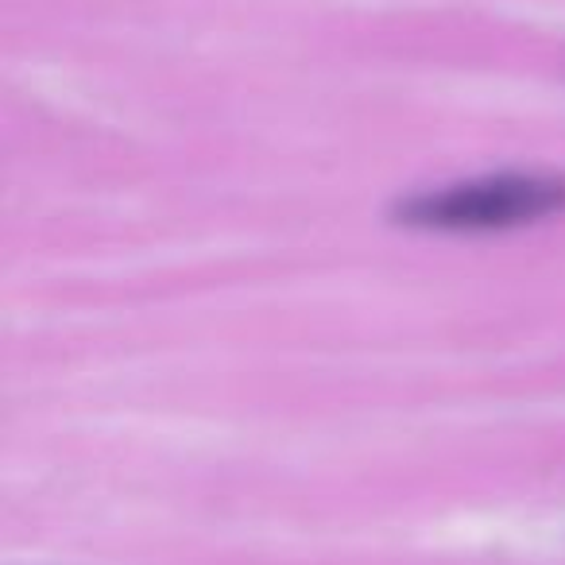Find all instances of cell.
Returning <instances> with one entry per match:
<instances>
[{"mask_svg":"<svg viewBox=\"0 0 565 565\" xmlns=\"http://www.w3.org/2000/svg\"><path fill=\"white\" fill-rule=\"evenodd\" d=\"M557 213H565V179L557 174H488L426 190L399 205L407 225L438 233H500Z\"/></svg>","mask_w":565,"mask_h":565,"instance_id":"6da1fadb","label":"cell"}]
</instances>
